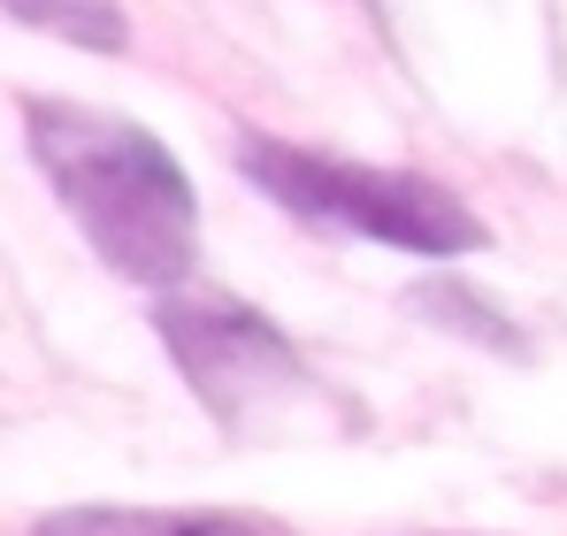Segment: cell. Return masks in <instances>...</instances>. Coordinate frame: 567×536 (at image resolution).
<instances>
[{
    "instance_id": "obj_1",
    "label": "cell",
    "mask_w": 567,
    "mask_h": 536,
    "mask_svg": "<svg viewBox=\"0 0 567 536\" xmlns=\"http://www.w3.org/2000/svg\"><path fill=\"white\" fill-rule=\"evenodd\" d=\"M23 154L123 284L177 291L199 261V199L185 162L131 115L85 100H23Z\"/></svg>"
},
{
    "instance_id": "obj_4",
    "label": "cell",
    "mask_w": 567,
    "mask_h": 536,
    "mask_svg": "<svg viewBox=\"0 0 567 536\" xmlns=\"http://www.w3.org/2000/svg\"><path fill=\"white\" fill-rule=\"evenodd\" d=\"M31 536H284L254 514H162V506H62Z\"/></svg>"
},
{
    "instance_id": "obj_2",
    "label": "cell",
    "mask_w": 567,
    "mask_h": 536,
    "mask_svg": "<svg viewBox=\"0 0 567 536\" xmlns=\"http://www.w3.org/2000/svg\"><path fill=\"white\" fill-rule=\"evenodd\" d=\"M238 169H246V184H261L284 215L346 230V238H369V246H391V254H414V261H461V254L491 246V230L445 184L406 177V169L338 162V154H315V146H291V138H261V131H246Z\"/></svg>"
},
{
    "instance_id": "obj_3",
    "label": "cell",
    "mask_w": 567,
    "mask_h": 536,
    "mask_svg": "<svg viewBox=\"0 0 567 536\" xmlns=\"http://www.w3.org/2000/svg\"><path fill=\"white\" fill-rule=\"evenodd\" d=\"M154 338L169 346L192 399L230 437H277V430H307V422H338V406L322 399L315 368L291 353V338L246 299L169 291L154 307Z\"/></svg>"
},
{
    "instance_id": "obj_5",
    "label": "cell",
    "mask_w": 567,
    "mask_h": 536,
    "mask_svg": "<svg viewBox=\"0 0 567 536\" xmlns=\"http://www.w3.org/2000/svg\"><path fill=\"white\" fill-rule=\"evenodd\" d=\"M406 307H414L422 322H437V330H453V338H468V346H491V353H506V360L529 353V338H522L483 291H468L461 276H430V284H414Z\"/></svg>"
},
{
    "instance_id": "obj_6",
    "label": "cell",
    "mask_w": 567,
    "mask_h": 536,
    "mask_svg": "<svg viewBox=\"0 0 567 536\" xmlns=\"http://www.w3.org/2000/svg\"><path fill=\"white\" fill-rule=\"evenodd\" d=\"M0 16H16L23 31H47V39H70L85 54H123L131 47V23L115 0H0Z\"/></svg>"
}]
</instances>
